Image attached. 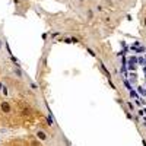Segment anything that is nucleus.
I'll list each match as a JSON object with an SVG mask.
<instances>
[{
    "mask_svg": "<svg viewBox=\"0 0 146 146\" xmlns=\"http://www.w3.org/2000/svg\"><path fill=\"white\" fill-rule=\"evenodd\" d=\"M0 111H2L3 114H10L12 111H13V107H12V104L7 102V101H2L0 102Z\"/></svg>",
    "mask_w": 146,
    "mask_h": 146,
    "instance_id": "1",
    "label": "nucleus"
},
{
    "mask_svg": "<svg viewBox=\"0 0 146 146\" xmlns=\"http://www.w3.org/2000/svg\"><path fill=\"white\" fill-rule=\"evenodd\" d=\"M35 135H36V137H38L41 142H47V140H48L47 133H44V131H42V130H40V129H36V130H35Z\"/></svg>",
    "mask_w": 146,
    "mask_h": 146,
    "instance_id": "2",
    "label": "nucleus"
},
{
    "mask_svg": "<svg viewBox=\"0 0 146 146\" xmlns=\"http://www.w3.org/2000/svg\"><path fill=\"white\" fill-rule=\"evenodd\" d=\"M12 72H13V73H15V75H16L19 79H22V78H23V73L21 72V69H18V67H13V69H12Z\"/></svg>",
    "mask_w": 146,
    "mask_h": 146,
    "instance_id": "3",
    "label": "nucleus"
},
{
    "mask_svg": "<svg viewBox=\"0 0 146 146\" xmlns=\"http://www.w3.org/2000/svg\"><path fill=\"white\" fill-rule=\"evenodd\" d=\"M28 83H29V86L32 88V91H35V92H38V91H40V89H38V85H36V83H34L32 80H29Z\"/></svg>",
    "mask_w": 146,
    "mask_h": 146,
    "instance_id": "4",
    "label": "nucleus"
},
{
    "mask_svg": "<svg viewBox=\"0 0 146 146\" xmlns=\"http://www.w3.org/2000/svg\"><path fill=\"white\" fill-rule=\"evenodd\" d=\"M86 18L88 19H92L94 18V10L92 9H86Z\"/></svg>",
    "mask_w": 146,
    "mask_h": 146,
    "instance_id": "5",
    "label": "nucleus"
},
{
    "mask_svg": "<svg viewBox=\"0 0 146 146\" xmlns=\"http://www.w3.org/2000/svg\"><path fill=\"white\" fill-rule=\"evenodd\" d=\"M72 2L75 3V5H78V6H82L85 3V0H72Z\"/></svg>",
    "mask_w": 146,
    "mask_h": 146,
    "instance_id": "6",
    "label": "nucleus"
},
{
    "mask_svg": "<svg viewBox=\"0 0 146 146\" xmlns=\"http://www.w3.org/2000/svg\"><path fill=\"white\" fill-rule=\"evenodd\" d=\"M3 48H5V44H3L2 40H0V53H3Z\"/></svg>",
    "mask_w": 146,
    "mask_h": 146,
    "instance_id": "7",
    "label": "nucleus"
},
{
    "mask_svg": "<svg viewBox=\"0 0 146 146\" xmlns=\"http://www.w3.org/2000/svg\"><path fill=\"white\" fill-rule=\"evenodd\" d=\"M143 27L146 28V16H145V19H143Z\"/></svg>",
    "mask_w": 146,
    "mask_h": 146,
    "instance_id": "8",
    "label": "nucleus"
}]
</instances>
